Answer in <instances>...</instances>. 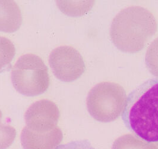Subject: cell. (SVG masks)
Listing matches in <instances>:
<instances>
[{
  "mask_svg": "<svg viewBox=\"0 0 158 149\" xmlns=\"http://www.w3.org/2000/svg\"><path fill=\"white\" fill-rule=\"evenodd\" d=\"M49 64L56 78L65 82L77 79L85 71L82 56L71 46L55 48L49 55Z\"/></svg>",
  "mask_w": 158,
  "mask_h": 149,
  "instance_id": "cell-5",
  "label": "cell"
},
{
  "mask_svg": "<svg viewBox=\"0 0 158 149\" xmlns=\"http://www.w3.org/2000/svg\"><path fill=\"white\" fill-rule=\"evenodd\" d=\"M145 63L150 73L158 78V38L148 47L145 56Z\"/></svg>",
  "mask_w": 158,
  "mask_h": 149,
  "instance_id": "cell-10",
  "label": "cell"
},
{
  "mask_svg": "<svg viewBox=\"0 0 158 149\" xmlns=\"http://www.w3.org/2000/svg\"><path fill=\"white\" fill-rule=\"evenodd\" d=\"M2 117L0 110V149H7L15 141L17 133L14 127L2 123Z\"/></svg>",
  "mask_w": 158,
  "mask_h": 149,
  "instance_id": "cell-11",
  "label": "cell"
},
{
  "mask_svg": "<svg viewBox=\"0 0 158 149\" xmlns=\"http://www.w3.org/2000/svg\"><path fill=\"white\" fill-rule=\"evenodd\" d=\"M16 54L13 43L10 39L0 37V73L7 71Z\"/></svg>",
  "mask_w": 158,
  "mask_h": 149,
  "instance_id": "cell-9",
  "label": "cell"
},
{
  "mask_svg": "<svg viewBox=\"0 0 158 149\" xmlns=\"http://www.w3.org/2000/svg\"><path fill=\"white\" fill-rule=\"evenodd\" d=\"M157 29L156 20L149 10L131 6L121 10L114 18L110 36L119 50L135 53L143 49Z\"/></svg>",
  "mask_w": 158,
  "mask_h": 149,
  "instance_id": "cell-2",
  "label": "cell"
},
{
  "mask_svg": "<svg viewBox=\"0 0 158 149\" xmlns=\"http://www.w3.org/2000/svg\"><path fill=\"white\" fill-rule=\"evenodd\" d=\"M11 79L16 91L27 97L44 93L50 84L47 66L40 57L33 54L19 58L12 69Z\"/></svg>",
  "mask_w": 158,
  "mask_h": 149,
  "instance_id": "cell-3",
  "label": "cell"
},
{
  "mask_svg": "<svg viewBox=\"0 0 158 149\" xmlns=\"http://www.w3.org/2000/svg\"><path fill=\"white\" fill-rule=\"evenodd\" d=\"M126 98L124 90L118 84L102 82L94 87L88 94L87 109L96 120L112 121L122 113Z\"/></svg>",
  "mask_w": 158,
  "mask_h": 149,
  "instance_id": "cell-4",
  "label": "cell"
},
{
  "mask_svg": "<svg viewBox=\"0 0 158 149\" xmlns=\"http://www.w3.org/2000/svg\"><path fill=\"white\" fill-rule=\"evenodd\" d=\"M54 149H97L88 140H79L60 144Z\"/></svg>",
  "mask_w": 158,
  "mask_h": 149,
  "instance_id": "cell-12",
  "label": "cell"
},
{
  "mask_svg": "<svg viewBox=\"0 0 158 149\" xmlns=\"http://www.w3.org/2000/svg\"><path fill=\"white\" fill-rule=\"evenodd\" d=\"M22 22L20 7L13 1H0V31L14 32Z\"/></svg>",
  "mask_w": 158,
  "mask_h": 149,
  "instance_id": "cell-8",
  "label": "cell"
},
{
  "mask_svg": "<svg viewBox=\"0 0 158 149\" xmlns=\"http://www.w3.org/2000/svg\"><path fill=\"white\" fill-rule=\"evenodd\" d=\"M63 138L61 129L56 128L45 133H39L24 126L20 135V141L23 149H54Z\"/></svg>",
  "mask_w": 158,
  "mask_h": 149,
  "instance_id": "cell-7",
  "label": "cell"
},
{
  "mask_svg": "<svg viewBox=\"0 0 158 149\" xmlns=\"http://www.w3.org/2000/svg\"><path fill=\"white\" fill-rule=\"evenodd\" d=\"M60 116V110L56 103L43 99L31 105L24 113V120L30 130L45 133L56 128Z\"/></svg>",
  "mask_w": 158,
  "mask_h": 149,
  "instance_id": "cell-6",
  "label": "cell"
},
{
  "mask_svg": "<svg viewBox=\"0 0 158 149\" xmlns=\"http://www.w3.org/2000/svg\"><path fill=\"white\" fill-rule=\"evenodd\" d=\"M121 118L138 138L158 142V79L147 80L128 94Z\"/></svg>",
  "mask_w": 158,
  "mask_h": 149,
  "instance_id": "cell-1",
  "label": "cell"
}]
</instances>
